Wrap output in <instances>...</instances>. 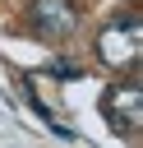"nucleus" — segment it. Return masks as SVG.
Listing matches in <instances>:
<instances>
[{
    "label": "nucleus",
    "instance_id": "7ed1b4c3",
    "mask_svg": "<svg viewBox=\"0 0 143 148\" xmlns=\"http://www.w3.org/2000/svg\"><path fill=\"white\" fill-rule=\"evenodd\" d=\"M28 23L42 42H65L74 28H78V14L69 0H32L28 5Z\"/></svg>",
    "mask_w": 143,
    "mask_h": 148
},
{
    "label": "nucleus",
    "instance_id": "f257e3e1",
    "mask_svg": "<svg viewBox=\"0 0 143 148\" xmlns=\"http://www.w3.org/2000/svg\"><path fill=\"white\" fill-rule=\"evenodd\" d=\"M97 56L111 69H134L138 56H143V23H138V14H120L115 23H106L101 37H97Z\"/></svg>",
    "mask_w": 143,
    "mask_h": 148
},
{
    "label": "nucleus",
    "instance_id": "20e7f679",
    "mask_svg": "<svg viewBox=\"0 0 143 148\" xmlns=\"http://www.w3.org/2000/svg\"><path fill=\"white\" fill-rule=\"evenodd\" d=\"M46 74H51V79H65V83H69V79H83V69H78L74 60H51Z\"/></svg>",
    "mask_w": 143,
    "mask_h": 148
},
{
    "label": "nucleus",
    "instance_id": "f03ea898",
    "mask_svg": "<svg viewBox=\"0 0 143 148\" xmlns=\"http://www.w3.org/2000/svg\"><path fill=\"white\" fill-rule=\"evenodd\" d=\"M101 111H106V120H111V130H115V134L134 139V134H138V125H143V92H138V83H134V79L111 83V88H106V97H101Z\"/></svg>",
    "mask_w": 143,
    "mask_h": 148
}]
</instances>
